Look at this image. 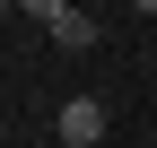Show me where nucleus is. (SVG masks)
I'll use <instances>...</instances> for the list:
<instances>
[{"mask_svg": "<svg viewBox=\"0 0 157 148\" xmlns=\"http://www.w3.org/2000/svg\"><path fill=\"white\" fill-rule=\"evenodd\" d=\"M61 139L70 148H96V139H105V105H96V96H70L61 105Z\"/></svg>", "mask_w": 157, "mask_h": 148, "instance_id": "nucleus-2", "label": "nucleus"}, {"mask_svg": "<svg viewBox=\"0 0 157 148\" xmlns=\"http://www.w3.org/2000/svg\"><path fill=\"white\" fill-rule=\"evenodd\" d=\"M26 17H35V26H52V44H70V52H87V44H96V17H87V9H70V0H26Z\"/></svg>", "mask_w": 157, "mask_h": 148, "instance_id": "nucleus-1", "label": "nucleus"}]
</instances>
